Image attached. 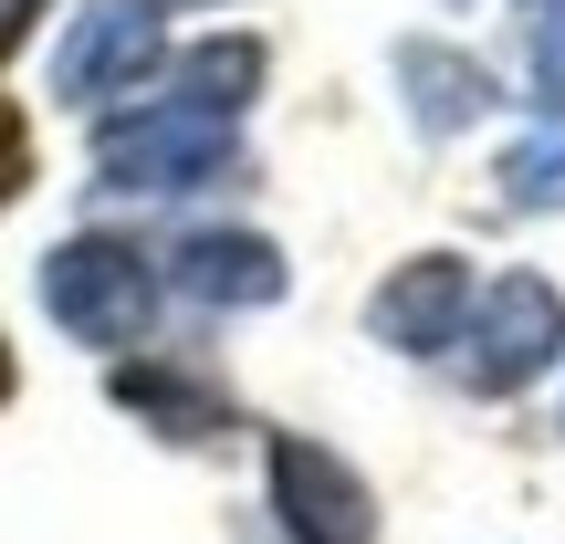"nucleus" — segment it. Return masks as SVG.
Returning <instances> with one entry per match:
<instances>
[{"label": "nucleus", "instance_id": "nucleus-1", "mask_svg": "<svg viewBox=\"0 0 565 544\" xmlns=\"http://www.w3.org/2000/svg\"><path fill=\"white\" fill-rule=\"evenodd\" d=\"M158 263H147L137 242H116V231H74V242L42 252V314L63 324L74 345H95V356H126V345H147V324H158Z\"/></svg>", "mask_w": 565, "mask_h": 544}, {"label": "nucleus", "instance_id": "nucleus-2", "mask_svg": "<svg viewBox=\"0 0 565 544\" xmlns=\"http://www.w3.org/2000/svg\"><path fill=\"white\" fill-rule=\"evenodd\" d=\"M242 147H231L221 116L158 95V105H126V116L95 126V179L126 189V200H168V189H200V179H231Z\"/></svg>", "mask_w": 565, "mask_h": 544}, {"label": "nucleus", "instance_id": "nucleus-3", "mask_svg": "<svg viewBox=\"0 0 565 544\" xmlns=\"http://www.w3.org/2000/svg\"><path fill=\"white\" fill-rule=\"evenodd\" d=\"M461 377L482 387V398H524L534 377H555V356H565V294L545 273H503V282H482L471 294V314H461Z\"/></svg>", "mask_w": 565, "mask_h": 544}, {"label": "nucleus", "instance_id": "nucleus-4", "mask_svg": "<svg viewBox=\"0 0 565 544\" xmlns=\"http://www.w3.org/2000/svg\"><path fill=\"white\" fill-rule=\"evenodd\" d=\"M158 74H168V0H84L63 53H53L63 105H126Z\"/></svg>", "mask_w": 565, "mask_h": 544}, {"label": "nucleus", "instance_id": "nucleus-5", "mask_svg": "<svg viewBox=\"0 0 565 544\" xmlns=\"http://www.w3.org/2000/svg\"><path fill=\"white\" fill-rule=\"evenodd\" d=\"M263 482H273V513H282V534H294V544H377V492H366L324 440L273 429Z\"/></svg>", "mask_w": 565, "mask_h": 544}, {"label": "nucleus", "instance_id": "nucleus-6", "mask_svg": "<svg viewBox=\"0 0 565 544\" xmlns=\"http://www.w3.org/2000/svg\"><path fill=\"white\" fill-rule=\"evenodd\" d=\"M461 314H471V263L461 252H419V263H398L366 294V324L398 356H450L461 345Z\"/></svg>", "mask_w": 565, "mask_h": 544}, {"label": "nucleus", "instance_id": "nucleus-7", "mask_svg": "<svg viewBox=\"0 0 565 544\" xmlns=\"http://www.w3.org/2000/svg\"><path fill=\"white\" fill-rule=\"evenodd\" d=\"M387 74H398L408 126H419V137H471V126H482L492 105H503L492 63H471L461 42H429V32H408L398 53H387Z\"/></svg>", "mask_w": 565, "mask_h": 544}, {"label": "nucleus", "instance_id": "nucleus-8", "mask_svg": "<svg viewBox=\"0 0 565 544\" xmlns=\"http://www.w3.org/2000/svg\"><path fill=\"white\" fill-rule=\"evenodd\" d=\"M158 282H179L189 303H221V314H252V303H282V252L263 231L200 221V231H179V252H168Z\"/></svg>", "mask_w": 565, "mask_h": 544}, {"label": "nucleus", "instance_id": "nucleus-9", "mask_svg": "<svg viewBox=\"0 0 565 544\" xmlns=\"http://www.w3.org/2000/svg\"><path fill=\"white\" fill-rule=\"evenodd\" d=\"M158 84H168L179 105H200V116L242 126V105L263 95V42H252V32H210V42H189V53H168Z\"/></svg>", "mask_w": 565, "mask_h": 544}, {"label": "nucleus", "instance_id": "nucleus-10", "mask_svg": "<svg viewBox=\"0 0 565 544\" xmlns=\"http://www.w3.org/2000/svg\"><path fill=\"white\" fill-rule=\"evenodd\" d=\"M492 179H503L513 210H565V116H545L534 137H513Z\"/></svg>", "mask_w": 565, "mask_h": 544}, {"label": "nucleus", "instance_id": "nucleus-11", "mask_svg": "<svg viewBox=\"0 0 565 544\" xmlns=\"http://www.w3.org/2000/svg\"><path fill=\"white\" fill-rule=\"evenodd\" d=\"M116 398H126V408H147L168 440H210V429H221V398H210V387H189V377H158V366H126Z\"/></svg>", "mask_w": 565, "mask_h": 544}, {"label": "nucleus", "instance_id": "nucleus-12", "mask_svg": "<svg viewBox=\"0 0 565 544\" xmlns=\"http://www.w3.org/2000/svg\"><path fill=\"white\" fill-rule=\"evenodd\" d=\"M513 42H524L534 105H545V116H565V0H513Z\"/></svg>", "mask_w": 565, "mask_h": 544}, {"label": "nucleus", "instance_id": "nucleus-13", "mask_svg": "<svg viewBox=\"0 0 565 544\" xmlns=\"http://www.w3.org/2000/svg\"><path fill=\"white\" fill-rule=\"evenodd\" d=\"M21 179H32V137H21V116L0 105V210L21 200Z\"/></svg>", "mask_w": 565, "mask_h": 544}, {"label": "nucleus", "instance_id": "nucleus-14", "mask_svg": "<svg viewBox=\"0 0 565 544\" xmlns=\"http://www.w3.org/2000/svg\"><path fill=\"white\" fill-rule=\"evenodd\" d=\"M42 11H53V0H0V63H11V53H21V32H32V21H42Z\"/></svg>", "mask_w": 565, "mask_h": 544}, {"label": "nucleus", "instance_id": "nucleus-15", "mask_svg": "<svg viewBox=\"0 0 565 544\" xmlns=\"http://www.w3.org/2000/svg\"><path fill=\"white\" fill-rule=\"evenodd\" d=\"M0 398H11V356H0Z\"/></svg>", "mask_w": 565, "mask_h": 544}]
</instances>
